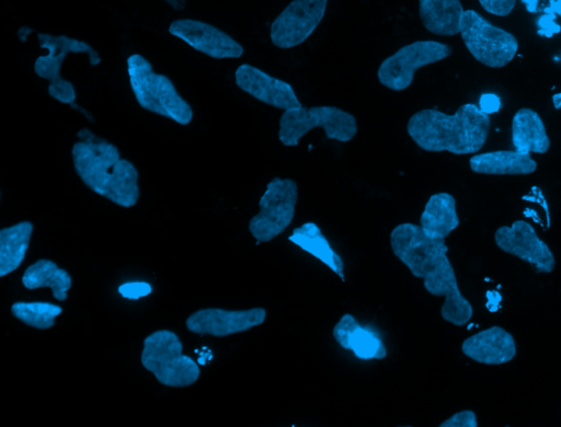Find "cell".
Listing matches in <instances>:
<instances>
[{"label":"cell","instance_id":"cell-1","mask_svg":"<svg viewBox=\"0 0 561 427\" xmlns=\"http://www.w3.org/2000/svg\"><path fill=\"white\" fill-rule=\"evenodd\" d=\"M390 246L411 274L423 279L427 292L445 298L440 308L445 321L462 326L471 320L473 308L460 292L444 239H432L420 226L405 222L392 229Z\"/></svg>","mask_w":561,"mask_h":427},{"label":"cell","instance_id":"cell-2","mask_svg":"<svg viewBox=\"0 0 561 427\" xmlns=\"http://www.w3.org/2000/svg\"><path fill=\"white\" fill-rule=\"evenodd\" d=\"M77 137L71 158L84 185L121 207L135 206L140 196L136 166L121 155L115 145L90 129L82 128Z\"/></svg>","mask_w":561,"mask_h":427},{"label":"cell","instance_id":"cell-3","mask_svg":"<svg viewBox=\"0 0 561 427\" xmlns=\"http://www.w3.org/2000/svg\"><path fill=\"white\" fill-rule=\"evenodd\" d=\"M490 126L489 114L467 103L451 115L434 108L419 111L410 117L407 131L425 151L469 154L482 149Z\"/></svg>","mask_w":561,"mask_h":427},{"label":"cell","instance_id":"cell-4","mask_svg":"<svg viewBox=\"0 0 561 427\" xmlns=\"http://www.w3.org/2000/svg\"><path fill=\"white\" fill-rule=\"evenodd\" d=\"M127 74L137 103L144 109L167 117L180 125L193 119V108L178 92L169 77L153 70L140 54L127 58Z\"/></svg>","mask_w":561,"mask_h":427},{"label":"cell","instance_id":"cell-5","mask_svg":"<svg viewBox=\"0 0 561 427\" xmlns=\"http://www.w3.org/2000/svg\"><path fill=\"white\" fill-rule=\"evenodd\" d=\"M140 360L167 386L192 385L201 374L197 363L183 354V344L179 336L169 330L152 332L144 339Z\"/></svg>","mask_w":561,"mask_h":427},{"label":"cell","instance_id":"cell-6","mask_svg":"<svg viewBox=\"0 0 561 427\" xmlns=\"http://www.w3.org/2000/svg\"><path fill=\"white\" fill-rule=\"evenodd\" d=\"M37 39L41 48L46 49L47 54L35 59L34 72L49 81L47 91L50 97L61 104L80 108L75 104V85L61 77V66L69 54H85L90 64L96 66L101 62L99 53L87 42L67 35L37 33Z\"/></svg>","mask_w":561,"mask_h":427},{"label":"cell","instance_id":"cell-7","mask_svg":"<svg viewBox=\"0 0 561 427\" xmlns=\"http://www.w3.org/2000/svg\"><path fill=\"white\" fill-rule=\"evenodd\" d=\"M320 127L328 139L348 142L357 132L355 117L336 106L299 107L284 111L279 118L278 138L284 146H297L309 130Z\"/></svg>","mask_w":561,"mask_h":427},{"label":"cell","instance_id":"cell-8","mask_svg":"<svg viewBox=\"0 0 561 427\" xmlns=\"http://www.w3.org/2000/svg\"><path fill=\"white\" fill-rule=\"evenodd\" d=\"M459 33L469 53L491 68L506 66L518 50L513 34L493 25L474 10L463 11Z\"/></svg>","mask_w":561,"mask_h":427},{"label":"cell","instance_id":"cell-9","mask_svg":"<svg viewBox=\"0 0 561 427\" xmlns=\"http://www.w3.org/2000/svg\"><path fill=\"white\" fill-rule=\"evenodd\" d=\"M298 186L291 178H272L259 200V212L249 221V231L257 242H268L293 221Z\"/></svg>","mask_w":561,"mask_h":427},{"label":"cell","instance_id":"cell-10","mask_svg":"<svg viewBox=\"0 0 561 427\" xmlns=\"http://www.w3.org/2000/svg\"><path fill=\"white\" fill-rule=\"evenodd\" d=\"M451 53L449 45L437 41H417L404 45L380 64L378 80L392 91H403L411 85L417 69L440 61Z\"/></svg>","mask_w":561,"mask_h":427},{"label":"cell","instance_id":"cell-11","mask_svg":"<svg viewBox=\"0 0 561 427\" xmlns=\"http://www.w3.org/2000/svg\"><path fill=\"white\" fill-rule=\"evenodd\" d=\"M328 0H293L273 21L272 43L283 49L302 44L324 16Z\"/></svg>","mask_w":561,"mask_h":427},{"label":"cell","instance_id":"cell-12","mask_svg":"<svg viewBox=\"0 0 561 427\" xmlns=\"http://www.w3.org/2000/svg\"><path fill=\"white\" fill-rule=\"evenodd\" d=\"M495 244L503 252L528 263L536 273L549 274L554 269L556 258L534 227L525 220L502 226L494 233Z\"/></svg>","mask_w":561,"mask_h":427},{"label":"cell","instance_id":"cell-13","mask_svg":"<svg viewBox=\"0 0 561 427\" xmlns=\"http://www.w3.org/2000/svg\"><path fill=\"white\" fill-rule=\"evenodd\" d=\"M169 33L215 59L239 58L243 54L241 44L229 34L199 20H175L170 24Z\"/></svg>","mask_w":561,"mask_h":427},{"label":"cell","instance_id":"cell-14","mask_svg":"<svg viewBox=\"0 0 561 427\" xmlns=\"http://www.w3.org/2000/svg\"><path fill=\"white\" fill-rule=\"evenodd\" d=\"M265 318L266 310L264 308L247 310L207 308L192 313L186 319L185 325L190 332L195 334L222 337L261 325Z\"/></svg>","mask_w":561,"mask_h":427},{"label":"cell","instance_id":"cell-15","mask_svg":"<svg viewBox=\"0 0 561 427\" xmlns=\"http://www.w3.org/2000/svg\"><path fill=\"white\" fill-rule=\"evenodd\" d=\"M234 80L242 91L273 107L287 111L302 106L288 82L274 78L252 65H240L236 69Z\"/></svg>","mask_w":561,"mask_h":427},{"label":"cell","instance_id":"cell-16","mask_svg":"<svg viewBox=\"0 0 561 427\" xmlns=\"http://www.w3.org/2000/svg\"><path fill=\"white\" fill-rule=\"evenodd\" d=\"M465 356L484 365H503L514 359L517 347L513 335L497 325L467 337L461 345Z\"/></svg>","mask_w":561,"mask_h":427},{"label":"cell","instance_id":"cell-17","mask_svg":"<svg viewBox=\"0 0 561 427\" xmlns=\"http://www.w3.org/2000/svg\"><path fill=\"white\" fill-rule=\"evenodd\" d=\"M333 337L341 347L352 350L359 359H382L387 355L381 339L350 313L343 314L334 325Z\"/></svg>","mask_w":561,"mask_h":427},{"label":"cell","instance_id":"cell-18","mask_svg":"<svg viewBox=\"0 0 561 427\" xmlns=\"http://www.w3.org/2000/svg\"><path fill=\"white\" fill-rule=\"evenodd\" d=\"M472 172L491 175H526L536 171L537 162L529 153L497 150L474 154L469 160Z\"/></svg>","mask_w":561,"mask_h":427},{"label":"cell","instance_id":"cell-19","mask_svg":"<svg viewBox=\"0 0 561 427\" xmlns=\"http://www.w3.org/2000/svg\"><path fill=\"white\" fill-rule=\"evenodd\" d=\"M456 199L449 193L433 194L420 217L422 231L432 239H446L458 226Z\"/></svg>","mask_w":561,"mask_h":427},{"label":"cell","instance_id":"cell-20","mask_svg":"<svg viewBox=\"0 0 561 427\" xmlns=\"http://www.w3.org/2000/svg\"><path fill=\"white\" fill-rule=\"evenodd\" d=\"M512 142L522 153H546L550 147L545 124L539 114L529 107L519 108L512 119Z\"/></svg>","mask_w":561,"mask_h":427},{"label":"cell","instance_id":"cell-21","mask_svg":"<svg viewBox=\"0 0 561 427\" xmlns=\"http://www.w3.org/2000/svg\"><path fill=\"white\" fill-rule=\"evenodd\" d=\"M463 11L460 0H419L423 26L439 36H453L460 32Z\"/></svg>","mask_w":561,"mask_h":427},{"label":"cell","instance_id":"cell-22","mask_svg":"<svg viewBox=\"0 0 561 427\" xmlns=\"http://www.w3.org/2000/svg\"><path fill=\"white\" fill-rule=\"evenodd\" d=\"M288 240L308 252L344 281V263L342 257L331 247L329 240L314 222H306L293 230Z\"/></svg>","mask_w":561,"mask_h":427},{"label":"cell","instance_id":"cell-23","mask_svg":"<svg viewBox=\"0 0 561 427\" xmlns=\"http://www.w3.org/2000/svg\"><path fill=\"white\" fill-rule=\"evenodd\" d=\"M22 284L30 290L49 287L55 299L65 301L72 279L69 273L55 262L41 258L25 269Z\"/></svg>","mask_w":561,"mask_h":427},{"label":"cell","instance_id":"cell-24","mask_svg":"<svg viewBox=\"0 0 561 427\" xmlns=\"http://www.w3.org/2000/svg\"><path fill=\"white\" fill-rule=\"evenodd\" d=\"M33 223L21 221L0 230V276L14 272L25 258Z\"/></svg>","mask_w":561,"mask_h":427},{"label":"cell","instance_id":"cell-25","mask_svg":"<svg viewBox=\"0 0 561 427\" xmlns=\"http://www.w3.org/2000/svg\"><path fill=\"white\" fill-rule=\"evenodd\" d=\"M12 314L24 324L47 330L55 324V319L61 314V307L43 301H18L11 307Z\"/></svg>","mask_w":561,"mask_h":427},{"label":"cell","instance_id":"cell-26","mask_svg":"<svg viewBox=\"0 0 561 427\" xmlns=\"http://www.w3.org/2000/svg\"><path fill=\"white\" fill-rule=\"evenodd\" d=\"M440 427H477V415L471 409H465L453 414L444 420Z\"/></svg>","mask_w":561,"mask_h":427},{"label":"cell","instance_id":"cell-27","mask_svg":"<svg viewBox=\"0 0 561 427\" xmlns=\"http://www.w3.org/2000/svg\"><path fill=\"white\" fill-rule=\"evenodd\" d=\"M118 292L127 299H139L151 292V286L145 281L126 282L118 287Z\"/></svg>","mask_w":561,"mask_h":427},{"label":"cell","instance_id":"cell-28","mask_svg":"<svg viewBox=\"0 0 561 427\" xmlns=\"http://www.w3.org/2000/svg\"><path fill=\"white\" fill-rule=\"evenodd\" d=\"M489 13L500 16L508 15L515 7L516 0H478Z\"/></svg>","mask_w":561,"mask_h":427},{"label":"cell","instance_id":"cell-29","mask_svg":"<svg viewBox=\"0 0 561 427\" xmlns=\"http://www.w3.org/2000/svg\"><path fill=\"white\" fill-rule=\"evenodd\" d=\"M500 101L499 99L493 94H484L481 96V103L480 108L485 112L486 114L489 112H495L499 109Z\"/></svg>","mask_w":561,"mask_h":427},{"label":"cell","instance_id":"cell-30","mask_svg":"<svg viewBox=\"0 0 561 427\" xmlns=\"http://www.w3.org/2000/svg\"><path fill=\"white\" fill-rule=\"evenodd\" d=\"M172 9L181 11L186 7L187 0H164Z\"/></svg>","mask_w":561,"mask_h":427},{"label":"cell","instance_id":"cell-31","mask_svg":"<svg viewBox=\"0 0 561 427\" xmlns=\"http://www.w3.org/2000/svg\"><path fill=\"white\" fill-rule=\"evenodd\" d=\"M526 10L530 13H535L537 11L539 0H522Z\"/></svg>","mask_w":561,"mask_h":427},{"label":"cell","instance_id":"cell-32","mask_svg":"<svg viewBox=\"0 0 561 427\" xmlns=\"http://www.w3.org/2000/svg\"><path fill=\"white\" fill-rule=\"evenodd\" d=\"M550 9L552 12L561 16V0H551Z\"/></svg>","mask_w":561,"mask_h":427},{"label":"cell","instance_id":"cell-33","mask_svg":"<svg viewBox=\"0 0 561 427\" xmlns=\"http://www.w3.org/2000/svg\"><path fill=\"white\" fill-rule=\"evenodd\" d=\"M552 103H553L554 108H557V109L561 108V92L552 95Z\"/></svg>","mask_w":561,"mask_h":427}]
</instances>
